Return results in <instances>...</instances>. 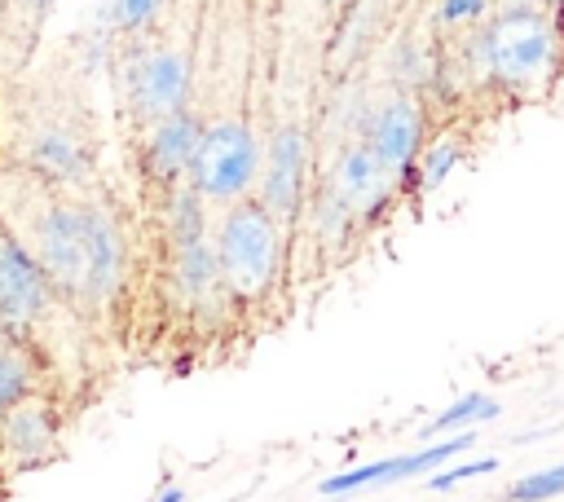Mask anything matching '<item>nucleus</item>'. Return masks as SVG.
Segmentation results:
<instances>
[{
	"label": "nucleus",
	"instance_id": "3",
	"mask_svg": "<svg viewBox=\"0 0 564 502\" xmlns=\"http://www.w3.org/2000/svg\"><path fill=\"white\" fill-rule=\"evenodd\" d=\"M216 260L229 295L260 299L282 269V220L260 198H234L216 225Z\"/></svg>",
	"mask_w": 564,
	"mask_h": 502
},
{
	"label": "nucleus",
	"instance_id": "8",
	"mask_svg": "<svg viewBox=\"0 0 564 502\" xmlns=\"http://www.w3.org/2000/svg\"><path fill=\"white\" fill-rule=\"evenodd\" d=\"M198 132H203V123L189 110H172V114L145 123L141 128V176L154 189H167V185L185 181L194 145H198Z\"/></svg>",
	"mask_w": 564,
	"mask_h": 502
},
{
	"label": "nucleus",
	"instance_id": "22",
	"mask_svg": "<svg viewBox=\"0 0 564 502\" xmlns=\"http://www.w3.org/2000/svg\"><path fill=\"white\" fill-rule=\"evenodd\" d=\"M555 9H560V22H555V26H560V35H564V0H560Z\"/></svg>",
	"mask_w": 564,
	"mask_h": 502
},
{
	"label": "nucleus",
	"instance_id": "11",
	"mask_svg": "<svg viewBox=\"0 0 564 502\" xmlns=\"http://www.w3.org/2000/svg\"><path fill=\"white\" fill-rule=\"evenodd\" d=\"M476 445V432L463 427V432H445V440L427 445V449H414V454H401V458H383V462H366V467H352L344 476H330L317 484V493H352V489H366V484H392V480H410V476H423L432 471L436 462H449L458 454H467Z\"/></svg>",
	"mask_w": 564,
	"mask_h": 502
},
{
	"label": "nucleus",
	"instance_id": "6",
	"mask_svg": "<svg viewBox=\"0 0 564 502\" xmlns=\"http://www.w3.org/2000/svg\"><path fill=\"white\" fill-rule=\"evenodd\" d=\"M93 159H97L93 137L84 132V123L66 114H44L26 123L18 141V167L62 189H84L93 176Z\"/></svg>",
	"mask_w": 564,
	"mask_h": 502
},
{
	"label": "nucleus",
	"instance_id": "7",
	"mask_svg": "<svg viewBox=\"0 0 564 502\" xmlns=\"http://www.w3.org/2000/svg\"><path fill=\"white\" fill-rule=\"evenodd\" d=\"M189 92V62L176 48H132L123 66V97L132 106V119L145 128L172 110H185Z\"/></svg>",
	"mask_w": 564,
	"mask_h": 502
},
{
	"label": "nucleus",
	"instance_id": "18",
	"mask_svg": "<svg viewBox=\"0 0 564 502\" xmlns=\"http://www.w3.org/2000/svg\"><path fill=\"white\" fill-rule=\"evenodd\" d=\"M489 471H498V458H467L463 467H445V471L427 476V489H454L458 480H467V476H489Z\"/></svg>",
	"mask_w": 564,
	"mask_h": 502
},
{
	"label": "nucleus",
	"instance_id": "14",
	"mask_svg": "<svg viewBox=\"0 0 564 502\" xmlns=\"http://www.w3.org/2000/svg\"><path fill=\"white\" fill-rule=\"evenodd\" d=\"M489 418H498V401H489V396L471 392V396H458L449 410H441V414L427 423V436L463 432V427H471V423H489Z\"/></svg>",
	"mask_w": 564,
	"mask_h": 502
},
{
	"label": "nucleus",
	"instance_id": "17",
	"mask_svg": "<svg viewBox=\"0 0 564 502\" xmlns=\"http://www.w3.org/2000/svg\"><path fill=\"white\" fill-rule=\"evenodd\" d=\"M423 163H427V167H423V189H436L441 176L454 172V163H458V145H454V141H436V145L427 150Z\"/></svg>",
	"mask_w": 564,
	"mask_h": 502
},
{
	"label": "nucleus",
	"instance_id": "16",
	"mask_svg": "<svg viewBox=\"0 0 564 502\" xmlns=\"http://www.w3.org/2000/svg\"><path fill=\"white\" fill-rule=\"evenodd\" d=\"M564 493V462L560 467H546V471H533L516 484H507V498L511 502H542V498H560Z\"/></svg>",
	"mask_w": 564,
	"mask_h": 502
},
{
	"label": "nucleus",
	"instance_id": "21",
	"mask_svg": "<svg viewBox=\"0 0 564 502\" xmlns=\"http://www.w3.org/2000/svg\"><path fill=\"white\" fill-rule=\"evenodd\" d=\"M31 9H35V13H40V18H44V13H48V9H53V0H31Z\"/></svg>",
	"mask_w": 564,
	"mask_h": 502
},
{
	"label": "nucleus",
	"instance_id": "15",
	"mask_svg": "<svg viewBox=\"0 0 564 502\" xmlns=\"http://www.w3.org/2000/svg\"><path fill=\"white\" fill-rule=\"evenodd\" d=\"M159 9H163V0H106V22L119 35H137L159 18Z\"/></svg>",
	"mask_w": 564,
	"mask_h": 502
},
{
	"label": "nucleus",
	"instance_id": "19",
	"mask_svg": "<svg viewBox=\"0 0 564 502\" xmlns=\"http://www.w3.org/2000/svg\"><path fill=\"white\" fill-rule=\"evenodd\" d=\"M480 4L485 0H445L441 4V22L449 26V22H463V18H480Z\"/></svg>",
	"mask_w": 564,
	"mask_h": 502
},
{
	"label": "nucleus",
	"instance_id": "2",
	"mask_svg": "<svg viewBox=\"0 0 564 502\" xmlns=\"http://www.w3.org/2000/svg\"><path fill=\"white\" fill-rule=\"evenodd\" d=\"M471 48L480 57V70L502 92H529L538 88L555 57H560V26L546 9H502L494 22H485L471 35Z\"/></svg>",
	"mask_w": 564,
	"mask_h": 502
},
{
	"label": "nucleus",
	"instance_id": "12",
	"mask_svg": "<svg viewBox=\"0 0 564 502\" xmlns=\"http://www.w3.org/2000/svg\"><path fill=\"white\" fill-rule=\"evenodd\" d=\"M397 181H401V176H397V172L375 154V145L361 137V141H352V145L335 159L330 194H339L352 216H375V211L392 198Z\"/></svg>",
	"mask_w": 564,
	"mask_h": 502
},
{
	"label": "nucleus",
	"instance_id": "20",
	"mask_svg": "<svg viewBox=\"0 0 564 502\" xmlns=\"http://www.w3.org/2000/svg\"><path fill=\"white\" fill-rule=\"evenodd\" d=\"M154 498H159V502H185V489H176V484H159Z\"/></svg>",
	"mask_w": 564,
	"mask_h": 502
},
{
	"label": "nucleus",
	"instance_id": "10",
	"mask_svg": "<svg viewBox=\"0 0 564 502\" xmlns=\"http://www.w3.org/2000/svg\"><path fill=\"white\" fill-rule=\"evenodd\" d=\"M423 128H427V114H423V101L414 92H397L379 106V114L370 119L366 128V141L375 145V154L397 172V176H410L419 167V150H423Z\"/></svg>",
	"mask_w": 564,
	"mask_h": 502
},
{
	"label": "nucleus",
	"instance_id": "5",
	"mask_svg": "<svg viewBox=\"0 0 564 502\" xmlns=\"http://www.w3.org/2000/svg\"><path fill=\"white\" fill-rule=\"evenodd\" d=\"M260 172V150H256V137L242 119H216L198 132V145H194V159H189V185L207 198V203H234L251 189Z\"/></svg>",
	"mask_w": 564,
	"mask_h": 502
},
{
	"label": "nucleus",
	"instance_id": "9",
	"mask_svg": "<svg viewBox=\"0 0 564 502\" xmlns=\"http://www.w3.org/2000/svg\"><path fill=\"white\" fill-rule=\"evenodd\" d=\"M53 449H57V414L31 388L26 396H18L13 405H4V414H0V454L18 471H31V467L48 462Z\"/></svg>",
	"mask_w": 564,
	"mask_h": 502
},
{
	"label": "nucleus",
	"instance_id": "4",
	"mask_svg": "<svg viewBox=\"0 0 564 502\" xmlns=\"http://www.w3.org/2000/svg\"><path fill=\"white\" fill-rule=\"evenodd\" d=\"M57 304H66V299L53 291L40 260L26 251V242L0 216V321H4V330L35 352V339Z\"/></svg>",
	"mask_w": 564,
	"mask_h": 502
},
{
	"label": "nucleus",
	"instance_id": "23",
	"mask_svg": "<svg viewBox=\"0 0 564 502\" xmlns=\"http://www.w3.org/2000/svg\"><path fill=\"white\" fill-rule=\"evenodd\" d=\"M538 4H546V9H555V4H560V0H538Z\"/></svg>",
	"mask_w": 564,
	"mask_h": 502
},
{
	"label": "nucleus",
	"instance_id": "1",
	"mask_svg": "<svg viewBox=\"0 0 564 502\" xmlns=\"http://www.w3.org/2000/svg\"><path fill=\"white\" fill-rule=\"evenodd\" d=\"M18 167V163H13ZM22 216L0 211L9 229L26 242V251L40 260L44 277L70 308H97L115 299L128 255H123V229L115 211L79 189L48 185L31 172H22Z\"/></svg>",
	"mask_w": 564,
	"mask_h": 502
},
{
	"label": "nucleus",
	"instance_id": "13",
	"mask_svg": "<svg viewBox=\"0 0 564 502\" xmlns=\"http://www.w3.org/2000/svg\"><path fill=\"white\" fill-rule=\"evenodd\" d=\"M304 163H308V141L300 128H278L264 154V176H260V203L286 225L300 211L304 198Z\"/></svg>",
	"mask_w": 564,
	"mask_h": 502
}]
</instances>
